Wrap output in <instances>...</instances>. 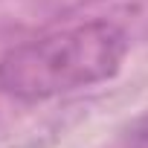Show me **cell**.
Masks as SVG:
<instances>
[{
	"instance_id": "1",
	"label": "cell",
	"mask_w": 148,
	"mask_h": 148,
	"mask_svg": "<svg viewBox=\"0 0 148 148\" xmlns=\"http://www.w3.org/2000/svg\"><path fill=\"white\" fill-rule=\"evenodd\" d=\"M128 35L110 21H84L44 32L0 55V90L18 102H47L113 79Z\"/></svg>"
},
{
	"instance_id": "2",
	"label": "cell",
	"mask_w": 148,
	"mask_h": 148,
	"mask_svg": "<svg viewBox=\"0 0 148 148\" xmlns=\"http://www.w3.org/2000/svg\"><path fill=\"white\" fill-rule=\"evenodd\" d=\"M128 139H131L134 148H148V113L131 128V136H128Z\"/></svg>"
}]
</instances>
